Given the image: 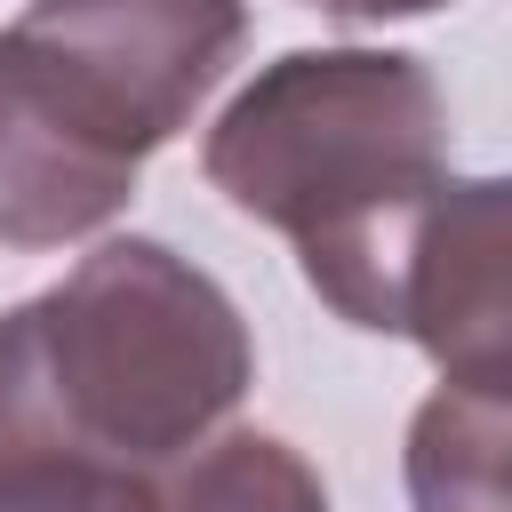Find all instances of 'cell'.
I'll use <instances>...</instances> for the list:
<instances>
[{
    "label": "cell",
    "instance_id": "1",
    "mask_svg": "<svg viewBox=\"0 0 512 512\" xmlns=\"http://www.w3.org/2000/svg\"><path fill=\"white\" fill-rule=\"evenodd\" d=\"M200 176L240 216L296 240L336 320L392 336L400 272L456 176L448 96L408 48H288L216 112Z\"/></svg>",
    "mask_w": 512,
    "mask_h": 512
},
{
    "label": "cell",
    "instance_id": "2",
    "mask_svg": "<svg viewBox=\"0 0 512 512\" xmlns=\"http://www.w3.org/2000/svg\"><path fill=\"white\" fill-rule=\"evenodd\" d=\"M256 384L240 304L168 240H96L0 320V464L80 456L168 472Z\"/></svg>",
    "mask_w": 512,
    "mask_h": 512
},
{
    "label": "cell",
    "instance_id": "3",
    "mask_svg": "<svg viewBox=\"0 0 512 512\" xmlns=\"http://www.w3.org/2000/svg\"><path fill=\"white\" fill-rule=\"evenodd\" d=\"M16 56L112 152L152 160L224 88L248 48L240 0H32L8 24Z\"/></svg>",
    "mask_w": 512,
    "mask_h": 512
},
{
    "label": "cell",
    "instance_id": "4",
    "mask_svg": "<svg viewBox=\"0 0 512 512\" xmlns=\"http://www.w3.org/2000/svg\"><path fill=\"white\" fill-rule=\"evenodd\" d=\"M504 248H512V184L448 176L400 272V304H392V336H408L448 384H512Z\"/></svg>",
    "mask_w": 512,
    "mask_h": 512
},
{
    "label": "cell",
    "instance_id": "5",
    "mask_svg": "<svg viewBox=\"0 0 512 512\" xmlns=\"http://www.w3.org/2000/svg\"><path fill=\"white\" fill-rule=\"evenodd\" d=\"M144 160L88 136L0 32V248H64L136 200Z\"/></svg>",
    "mask_w": 512,
    "mask_h": 512
},
{
    "label": "cell",
    "instance_id": "6",
    "mask_svg": "<svg viewBox=\"0 0 512 512\" xmlns=\"http://www.w3.org/2000/svg\"><path fill=\"white\" fill-rule=\"evenodd\" d=\"M512 384H448L408 424V496L416 512H512Z\"/></svg>",
    "mask_w": 512,
    "mask_h": 512
},
{
    "label": "cell",
    "instance_id": "7",
    "mask_svg": "<svg viewBox=\"0 0 512 512\" xmlns=\"http://www.w3.org/2000/svg\"><path fill=\"white\" fill-rule=\"evenodd\" d=\"M168 512H328L320 472L280 432H208L160 472Z\"/></svg>",
    "mask_w": 512,
    "mask_h": 512
},
{
    "label": "cell",
    "instance_id": "8",
    "mask_svg": "<svg viewBox=\"0 0 512 512\" xmlns=\"http://www.w3.org/2000/svg\"><path fill=\"white\" fill-rule=\"evenodd\" d=\"M0 512H168V504H160V472H120L80 456H8Z\"/></svg>",
    "mask_w": 512,
    "mask_h": 512
},
{
    "label": "cell",
    "instance_id": "9",
    "mask_svg": "<svg viewBox=\"0 0 512 512\" xmlns=\"http://www.w3.org/2000/svg\"><path fill=\"white\" fill-rule=\"evenodd\" d=\"M304 8L344 16V24H392V16H432V8H448V0H304Z\"/></svg>",
    "mask_w": 512,
    "mask_h": 512
}]
</instances>
